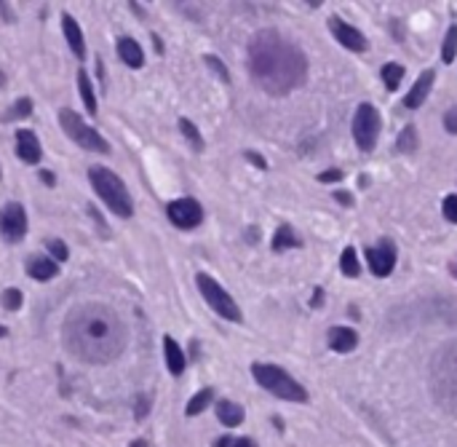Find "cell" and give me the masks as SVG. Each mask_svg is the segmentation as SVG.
I'll use <instances>...</instances> for the list:
<instances>
[{
  "instance_id": "d590c367",
  "label": "cell",
  "mask_w": 457,
  "mask_h": 447,
  "mask_svg": "<svg viewBox=\"0 0 457 447\" xmlns=\"http://www.w3.org/2000/svg\"><path fill=\"white\" fill-rule=\"evenodd\" d=\"M246 158L252 161L254 166H260V169H265V161L260 158V153H254V150H249V153H246Z\"/></svg>"
},
{
  "instance_id": "f35d334b",
  "label": "cell",
  "mask_w": 457,
  "mask_h": 447,
  "mask_svg": "<svg viewBox=\"0 0 457 447\" xmlns=\"http://www.w3.org/2000/svg\"><path fill=\"white\" fill-rule=\"evenodd\" d=\"M233 447H257L252 439H238V442H233Z\"/></svg>"
},
{
  "instance_id": "ac0fdd59",
  "label": "cell",
  "mask_w": 457,
  "mask_h": 447,
  "mask_svg": "<svg viewBox=\"0 0 457 447\" xmlns=\"http://www.w3.org/2000/svg\"><path fill=\"white\" fill-rule=\"evenodd\" d=\"M356 343H358V335H356L353 330H348V327H334L329 333V345L337 351V354L353 351Z\"/></svg>"
},
{
  "instance_id": "ffe728a7",
  "label": "cell",
  "mask_w": 457,
  "mask_h": 447,
  "mask_svg": "<svg viewBox=\"0 0 457 447\" xmlns=\"http://www.w3.org/2000/svg\"><path fill=\"white\" fill-rule=\"evenodd\" d=\"M217 418H219V424H225L228 429H236V426H241V421H243V407L236 404V402L222 399L217 404Z\"/></svg>"
},
{
  "instance_id": "4316f807",
  "label": "cell",
  "mask_w": 457,
  "mask_h": 447,
  "mask_svg": "<svg viewBox=\"0 0 457 447\" xmlns=\"http://www.w3.org/2000/svg\"><path fill=\"white\" fill-rule=\"evenodd\" d=\"M340 268H343L345 276H358L361 265H358V257H356L353 247H345V249H343V257H340Z\"/></svg>"
},
{
  "instance_id": "30bf717a",
  "label": "cell",
  "mask_w": 457,
  "mask_h": 447,
  "mask_svg": "<svg viewBox=\"0 0 457 447\" xmlns=\"http://www.w3.org/2000/svg\"><path fill=\"white\" fill-rule=\"evenodd\" d=\"M27 233V215H24V207L22 204H6L0 209V236L9 241V244H16V241L24 239Z\"/></svg>"
},
{
  "instance_id": "f546056e",
  "label": "cell",
  "mask_w": 457,
  "mask_h": 447,
  "mask_svg": "<svg viewBox=\"0 0 457 447\" xmlns=\"http://www.w3.org/2000/svg\"><path fill=\"white\" fill-rule=\"evenodd\" d=\"M48 249H51V254H54V260H57V263H65V260L70 257L67 244H65V241H59V239H48Z\"/></svg>"
},
{
  "instance_id": "7a4b0ae2",
  "label": "cell",
  "mask_w": 457,
  "mask_h": 447,
  "mask_svg": "<svg viewBox=\"0 0 457 447\" xmlns=\"http://www.w3.org/2000/svg\"><path fill=\"white\" fill-rule=\"evenodd\" d=\"M249 68L265 92L286 94L305 80L308 62L294 43L278 33H260L249 46Z\"/></svg>"
},
{
  "instance_id": "6da1fadb",
  "label": "cell",
  "mask_w": 457,
  "mask_h": 447,
  "mask_svg": "<svg viewBox=\"0 0 457 447\" xmlns=\"http://www.w3.org/2000/svg\"><path fill=\"white\" fill-rule=\"evenodd\" d=\"M62 338L75 359L86 365H107L126 348L128 333L113 308L102 303H83L67 313Z\"/></svg>"
},
{
  "instance_id": "b9f144b4",
  "label": "cell",
  "mask_w": 457,
  "mask_h": 447,
  "mask_svg": "<svg viewBox=\"0 0 457 447\" xmlns=\"http://www.w3.org/2000/svg\"><path fill=\"white\" fill-rule=\"evenodd\" d=\"M9 333V330H6V327H3V324H0V338H3V335Z\"/></svg>"
},
{
  "instance_id": "9a60e30c",
  "label": "cell",
  "mask_w": 457,
  "mask_h": 447,
  "mask_svg": "<svg viewBox=\"0 0 457 447\" xmlns=\"http://www.w3.org/2000/svg\"><path fill=\"white\" fill-rule=\"evenodd\" d=\"M27 274L33 276L35 281H48V279H54L59 274V263L54 257H30L27 260Z\"/></svg>"
},
{
  "instance_id": "8992f818",
  "label": "cell",
  "mask_w": 457,
  "mask_h": 447,
  "mask_svg": "<svg viewBox=\"0 0 457 447\" xmlns=\"http://www.w3.org/2000/svg\"><path fill=\"white\" fill-rule=\"evenodd\" d=\"M59 126L65 129V134H67L75 145H80L83 150H92V153H110L107 139H104L97 129L86 126L75 110H70V107L59 110Z\"/></svg>"
},
{
  "instance_id": "8d00e7d4",
  "label": "cell",
  "mask_w": 457,
  "mask_h": 447,
  "mask_svg": "<svg viewBox=\"0 0 457 447\" xmlns=\"http://www.w3.org/2000/svg\"><path fill=\"white\" fill-rule=\"evenodd\" d=\"M145 415H148V399L142 397V399H139V407H137V418H145Z\"/></svg>"
},
{
  "instance_id": "5b68a950",
  "label": "cell",
  "mask_w": 457,
  "mask_h": 447,
  "mask_svg": "<svg viewBox=\"0 0 457 447\" xmlns=\"http://www.w3.org/2000/svg\"><path fill=\"white\" fill-rule=\"evenodd\" d=\"M252 375L265 391L275 394L278 399H289V402H305L308 399V391L302 389V386H299L297 380L292 378L289 372H284V370L275 367V365H254Z\"/></svg>"
},
{
  "instance_id": "4dcf8cb0",
  "label": "cell",
  "mask_w": 457,
  "mask_h": 447,
  "mask_svg": "<svg viewBox=\"0 0 457 447\" xmlns=\"http://www.w3.org/2000/svg\"><path fill=\"white\" fill-rule=\"evenodd\" d=\"M3 306L9 311H16V308H22V292L19 289H6L3 292Z\"/></svg>"
},
{
  "instance_id": "1f68e13d",
  "label": "cell",
  "mask_w": 457,
  "mask_h": 447,
  "mask_svg": "<svg viewBox=\"0 0 457 447\" xmlns=\"http://www.w3.org/2000/svg\"><path fill=\"white\" fill-rule=\"evenodd\" d=\"M441 212L449 222H457V195H446L444 204H441Z\"/></svg>"
},
{
  "instance_id": "60d3db41",
  "label": "cell",
  "mask_w": 457,
  "mask_h": 447,
  "mask_svg": "<svg viewBox=\"0 0 457 447\" xmlns=\"http://www.w3.org/2000/svg\"><path fill=\"white\" fill-rule=\"evenodd\" d=\"M131 447H150V445H148V442H142V439H137V442H134Z\"/></svg>"
},
{
  "instance_id": "f1b7e54d",
  "label": "cell",
  "mask_w": 457,
  "mask_h": 447,
  "mask_svg": "<svg viewBox=\"0 0 457 447\" xmlns=\"http://www.w3.org/2000/svg\"><path fill=\"white\" fill-rule=\"evenodd\" d=\"M441 57H444L446 65H449V62L457 57V27H455V24H452V27H449V33H446L444 51H441Z\"/></svg>"
},
{
  "instance_id": "d6986e66",
  "label": "cell",
  "mask_w": 457,
  "mask_h": 447,
  "mask_svg": "<svg viewBox=\"0 0 457 447\" xmlns=\"http://www.w3.org/2000/svg\"><path fill=\"white\" fill-rule=\"evenodd\" d=\"M163 351H166V367H169V372L180 378V375L185 372L182 348L177 345V340H174V338H163Z\"/></svg>"
},
{
  "instance_id": "484cf974",
  "label": "cell",
  "mask_w": 457,
  "mask_h": 447,
  "mask_svg": "<svg viewBox=\"0 0 457 447\" xmlns=\"http://www.w3.org/2000/svg\"><path fill=\"white\" fill-rule=\"evenodd\" d=\"M180 131H182L185 139H187V142L193 145L195 153H201V150H204V139H201V134H198V129H195L193 121H187V118H182V121H180Z\"/></svg>"
},
{
  "instance_id": "3957f363",
  "label": "cell",
  "mask_w": 457,
  "mask_h": 447,
  "mask_svg": "<svg viewBox=\"0 0 457 447\" xmlns=\"http://www.w3.org/2000/svg\"><path fill=\"white\" fill-rule=\"evenodd\" d=\"M431 389L436 402L457 415V343L444 345L431 362Z\"/></svg>"
},
{
  "instance_id": "83f0119b",
  "label": "cell",
  "mask_w": 457,
  "mask_h": 447,
  "mask_svg": "<svg viewBox=\"0 0 457 447\" xmlns=\"http://www.w3.org/2000/svg\"><path fill=\"white\" fill-rule=\"evenodd\" d=\"M417 148V134H414V126H407L401 131L399 142H396V150L399 153H412V150Z\"/></svg>"
},
{
  "instance_id": "277c9868",
  "label": "cell",
  "mask_w": 457,
  "mask_h": 447,
  "mask_svg": "<svg viewBox=\"0 0 457 447\" xmlns=\"http://www.w3.org/2000/svg\"><path fill=\"white\" fill-rule=\"evenodd\" d=\"M89 180H92L94 190L99 193L107 209L118 215V217L128 220L134 215V204H131V195H128V188L123 185V180L115 172H110L107 166H92L89 169Z\"/></svg>"
},
{
  "instance_id": "d4e9b609",
  "label": "cell",
  "mask_w": 457,
  "mask_h": 447,
  "mask_svg": "<svg viewBox=\"0 0 457 447\" xmlns=\"http://www.w3.org/2000/svg\"><path fill=\"white\" fill-rule=\"evenodd\" d=\"M401 78H404V68H401V65L388 62V65L382 68V80H385V89H388V92H396V89H399Z\"/></svg>"
},
{
  "instance_id": "5bb4252c",
  "label": "cell",
  "mask_w": 457,
  "mask_h": 447,
  "mask_svg": "<svg viewBox=\"0 0 457 447\" xmlns=\"http://www.w3.org/2000/svg\"><path fill=\"white\" fill-rule=\"evenodd\" d=\"M434 80H436V72L434 70H425L423 75L417 78V83L412 86V92L404 97V104L409 107V110H417L420 104L425 102V97H428V92L434 89Z\"/></svg>"
},
{
  "instance_id": "e0dca14e",
  "label": "cell",
  "mask_w": 457,
  "mask_h": 447,
  "mask_svg": "<svg viewBox=\"0 0 457 447\" xmlns=\"http://www.w3.org/2000/svg\"><path fill=\"white\" fill-rule=\"evenodd\" d=\"M118 57L134 70L145 65V51L139 48V43L134 38H121V41H118Z\"/></svg>"
},
{
  "instance_id": "ba28073f",
  "label": "cell",
  "mask_w": 457,
  "mask_h": 447,
  "mask_svg": "<svg viewBox=\"0 0 457 447\" xmlns=\"http://www.w3.org/2000/svg\"><path fill=\"white\" fill-rule=\"evenodd\" d=\"M380 134V113L378 107H372L369 102L358 104V110L353 115V139L361 150H369L378 145Z\"/></svg>"
},
{
  "instance_id": "7402d4cb",
  "label": "cell",
  "mask_w": 457,
  "mask_h": 447,
  "mask_svg": "<svg viewBox=\"0 0 457 447\" xmlns=\"http://www.w3.org/2000/svg\"><path fill=\"white\" fill-rule=\"evenodd\" d=\"M78 89H80V99L86 104V113L89 115H97V97H94V89H92V80L86 75V70L78 72Z\"/></svg>"
},
{
  "instance_id": "ab89813d",
  "label": "cell",
  "mask_w": 457,
  "mask_h": 447,
  "mask_svg": "<svg viewBox=\"0 0 457 447\" xmlns=\"http://www.w3.org/2000/svg\"><path fill=\"white\" fill-rule=\"evenodd\" d=\"M337 198H340V204H351V195L348 193H337Z\"/></svg>"
},
{
  "instance_id": "9c48e42d",
  "label": "cell",
  "mask_w": 457,
  "mask_h": 447,
  "mask_svg": "<svg viewBox=\"0 0 457 447\" xmlns=\"http://www.w3.org/2000/svg\"><path fill=\"white\" fill-rule=\"evenodd\" d=\"M166 215H169V220H172L177 228L193 230V228L201 225V220H204V209H201V204H198L195 198L185 195V198H177V201H172V204L166 207Z\"/></svg>"
},
{
  "instance_id": "8fae6325",
  "label": "cell",
  "mask_w": 457,
  "mask_h": 447,
  "mask_svg": "<svg viewBox=\"0 0 457 447\" xmlns=\"http://www.w3.org/2000/svg\"><path fill=\"white\" fill-rule=\"evenodd\" d=\"M329 30L345 48H351V51H366V38H364V35L358 33L356 27H351L348 22H343L340 16H331Z\"/></svg>"
},
{
  "instance_id": "4fadbf2b",
  "label": "cell",
  "mask_w": 457,
  "mask_h": 447,
  "mask_svg": "<svg viewBox=\"0 0 457 447\" xmlns=\"http://www.w3.org/2000/svg\"><path fill=\"white\" fill-rule=\"evenodd\" d=\"M16 156L24 163H38L40 161V142L35 137V131H30V129H19L16 131Z\"/></svg>"
},
{
  "instance_id": "52a82bcc",
  "label": "cell",
  "mask_w": 457,
  "mask_h": 447,
  "mask_svg": "<svg viewBox=\"0 0 457 447\" xmlns=\"http://www.w3.org/2000/svg\"><path fill=\"white\" fill-rule=\"evenodd\" d=\"M195 281H198V289H201L204 300L211 306V308L217 311L222 319H228V321H241V319H243V316H241V308L236 306V300L230 298L228 292L219 287L211 276L198 274V276H195Z\"/></svg>"
},
{
  "instance_id": "603a6c76",
  "label": "cell",
  "mask_w": 457,
  "mask_h": 447,
  "mask_svg": "<svg viewBox=\"0 0 457 447\" xmlns=\"http://www.w3.org/2000/svg\"><path fill=\"white\" fill-rule=\"evenodd\" d=\"M30 115H33V99H27V97H24V99H16V102L3 113V121H6V124H11V121L30 118Z\"/></svg>"
},
{
  "instance_id": "44dd1931",
  "label": "cell",
  "mask_w": 457,
  "mask_h": 447,
  "mask_svg": "<svg viewBox=\"0 0 457 447\" xmlns=\"http://www.w3.org/2000/svg\"><path fill=\"white\" fill-rule=\"evenodd\" d=\"M299 244H302V241H299V236L292 228H289V225H281V228L275 230V236H273V249H275V252L294 249V247H299Z\"/></svg>"
},
{
  "instance_id": "7c38bea8",
  "label": "cell",
  "mask_w": 457,
  "mask_h": 447,
  "mask_svg": "<svg viewBox=\"0 0 457 447\" xmlns=\"http://www.w3.org/2000/svg\"><path fill=\"white\" fill-rule=\"evenodd\" d=\"M366 260H369V268H372L375 276H388L393 271V265H396V252H393V247L385 241L380 247H369L366 249Z\"/></svg>"
},
{
  "instance_id": "2e32d148",
  "label": "cell",
  "mask_w": 457,
  "mask_h": 447,
  "mask_svg": "<svg viewBox=\"0 0 457 447\" xmlns=\"http://www.w3.org/2000/svg\"><path fill=\"white\" fill-rule=\"evenodd\" d=\"M62 30H65V38H67L70 48H72V54L78 59L86 57V43H83V33H80V24L70 16V14H65L62 16Z\"/></svg>"
},
{
  "instance_id": "74e56055",
  "label": "cell",
  "mask_w": 457,
  "mask_h": 447,
  "mask_svg": "<svg viewBox=\"0 0 457 447\" xmlns=\"http://www.w3.org/2000/svg\"><path fill=\"white\" fill-rule=\"evenodd\" d=\"M40 180L46 185H57V180H54V172H40Z\"/></svg>"
},
{
  "instance_id": "cb8c5ba5",
  "label": "cell",
  "mask_w": 457,
  "mask_h": 447,
  "mask_svg": "<svg viewBox=\"0 0 457 447\" xmlns=\"http://www.w3.org/2000/svg\"><path fill=\"white\" fill-rule=\"evenodd\" d=\"M211 399H214V391H211V389L198 391V394H195L193 399L187 402V415H190V418H193V415L204 413L206 407H209V404H211Z\"/></svg>"
},
{
  "instance_id": "d6a6232c",
  "label": "cell",
  "mask_w": 457,
  "mask_h": 447,
  "mask_svg": "<svg viewBox=\"0 0 457 447\" xmlns=\"http://www.w3.org/2000/svg\"><path fill=\"white\" fill-rule=\"evenodd\" d=\"M204 62H206V65H209V68H211V70H214V72H217V75H219V78H222V80H230L228 68H225V65H222V62H219L217 57H211V54H206Z\"/></svg>"
},
{
  "instance_id": "e575fe53",
  "label": "cell",
  "mask_w": 457,
  "mask_h": 447,
  "mask_svg": "<svg viewBox=\"0 0 457 447\" xmlns=\"http://www.w3.org/2000/svg\"><path fill=\"white\" fill-rule=\"evenodd\" d=\"M319 180L321 183H340L343 180V172L340 169H329V172H321Z\"/></svg>"
},
{
  "instance_id": "836d02e7",
  "label": "cell",
  "mask_w": 457,
  "mask_h": 447,
  "mask_svg": "<svg viewBox=\"0 0 457 447\" xmlns=\"http://www.w3.org/2000/svg\"><path fill=\"white\" fill-rule=\"evenodd\" d=\"M444 126L449 134H457V107H452V110L444 115Z\"/></svg>"
}]
</instances>
